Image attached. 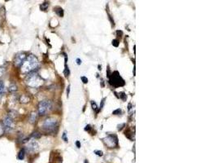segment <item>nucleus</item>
Returning <instances> with one entry per match:
<instances>
[{
    "label": "nucleus",
    "instance_id": "nucleus-1",
    "mask_svg": "<svg viewBox=\"0 0 217 163\" xmlns=\"http://www.w3.org/2000/svg\"><path fill=\"white\" fill-rule=\"evenodd\" d=\"M37 66L38 61L37 57H35L34 55H29L27 56L23 65H21V71L23 73H30L34 71L35 69H37Z\"/></svg>",
    "mask_w": 217,
    "mask_h": 163
},
{
    "label": "nucleus",
    "instance_id": "nucleus-2",
    "mask_svg": "<svg viewBox=\"0 0 217 163\" xmlns=\"http://www.w3.org/2000/svg\"><path fill=\"white\" fill-rule=\"evenodd\" d=\"M57 126V120L54 118H48L42 124V128L47 132H51Z\"/></svg>",
    "mask_w": 217,
    "mask_h": 163
},
{
    "label": "nucleus",
    "instance_id": "nucleus-3",
    "mask_svg": "<svg viewBox=\"0 0 217 163\" xmlns=\"http://www.w3.org/2000/svg\"><path fill=\"white\" fill-rule=\"evenodd\" d=\"M51 102L50 100H42L38 104V114L45 115L51 109Z\"/></svg>",
    "mask_w": 217,
    "mask_h": 163
},
{
    "label": "nucleus",
    "instance_id": "nucleus-4",
    "mask_svg": "<svg viewBox=\"0 0 217 163\" xmlns=\"http://www.w3.org/2000/svg\"><path fill=\"white\" fill-rule=\"evenodd\" d=\"M42 80L40 78L35 74L29 75L27 78V84L29 86H30L32 87H37L42 84Z\"/></svg>",
    "mask_w": 217,
    "mask_h": 163
},
{
    "label": "nucleus",
    "instance_id": "nucleus-5",
    "mask_svg": "<svg viewBox=\"0 0 217 163\" xmlns=\"http://www.w3.org/2000/svg\"><path fill=\"white\" fill-rule=\"evenodd\" d=\"M110 83L112 84L113 86H115V87L124 86L125 85V81H124L122 79V78L120 76L119 73L117 71H115L112 74V78H110Z\"/></svg>",
    "mask_w": 217,
    "mask_h": 163
},
{
    "label": "nucleus",
    "instance_id": "nucleus-6",
    "mask_svg": "<svg viewBox=\"0 0 217 163\" xmlns=\"http://www.w3.org/2000/svg\"><path fill=\"white\" fill-rule=\"evenodd\" d=\"M27 58V56L24 52H20L15 56V59H14V63H15V65L17 66V67H20L21 65H23V63L24 62V61L26 60Z\"/></svg>",
    "mask_w": 217,
    "mask_h": 163
},
{
    "label": "nucleus",
    "instance_id": "nucleus-7",
    "mask_svg": "<svg viewBox=\"0 0 217 163\" xmlns=\"http://www.w3.org/2000/svg\"><path fill=\"white\" fill-rule=\"evenodd\" d=\"M104 143L109 147V148H113V147L117 146L118 144V139L115 136H112L110 135L108 136L105 139H104Z\"/></svg>",
    "mask_w": 217,
    "mask_h": 163
},
{
    "label": "nucleus",
    "instance_id": "nucleus-8",
    "mask_svg": "<svg viewBox=\"0 0 217 163\" xmlns=\"http://www.w3.org/2000/svg\"><path fill=\"white\" fill-rule=\"evenodd\" d=\"M3 124H4V128L7 129V131L12 130L14 128V126H15L13 120H12V118H11L10 117L4 118V119L3 120Z\"/></svg>",
    "mask_w": 217,
    "mask_h": 163
},
{
    "label": "nucleus",
    "instance_id": "nucleus-9",
    "mask_svg": "<svg viewBox=\"0 0 217 163\" xmlns=\"http://www.w3.org/2000/svg\"><path fill=\"white\" fill-rule=\"evenodd\" d=\"M39 149L38 144L35 140H31L26 146V150L29 153H36Z\"/></svg>",
    "mask_w": 217,
    "mask_h": 163
},
{
    "label": "nucleus",
    "instance_id": "nucleus-10",
    "mask_svg": "<svg viewBox=\"0 0 217 163\" xmlns=\"http://www.w3.org/2000/svg\"><path fill=\"white\" fill-rule=\"evenodd\" d=\"M37 114L36 113H32L30 114V117H29V122L31 123H34V122H36V120H37Z\"/></svg>",
    "mask_w": 217,
    "mask_h": 163
},
{
    "label": "nucleus",
    "instance_id": "nucleus-11",
    "mask_svg": "<svg viewBox=\"0 0 217 163\" xmlns=\"http://www.w3.org/2000/svg\"><path fill=\"white\" fill-rule=\"evenodd\" d=\"M20 101L21 103H23V104H25V103H28V102L29 101V98L28 97L27 95H22L20 97Z\"/></svg>",
    "mask_w": 217,
    "mask_h": 163
},
{
    "label": "nucleus",
    "instance_id": "nucleus-12",
    "mask_svg": "<svg viewBox=\"0 0 217 163\" xmlns=\"http://www.w3.org/2000/svg\"><path fill=\"white\" fill-rule=\"evenodd\" d=\"M24 155H25V150H24V149H22L19 152V153H18V159L23 160L24 158Z\"/></svg>",
    "mask_w": 217,
    "mask_h": 163
},
{
    "label": "nucleus",
    "instance_id": "nucleus-13",
    "mask_svg": "<svg viewBox=\"0 0 217 163\" xmlns=\"http://www.w3.org/2000/svg\"><path fill=\"white\" fill-rule=\"evenodd\" d=\"M55 12L57 13V15H59V17H63L64 16V11H63V9H62L61 7H56L55 8Z\"/></svg>",
    "mask_w": 217,
    "mask_h": 163
},
{
    "label": "nucleus",
    "instance_id": "nucleus-14",
    "mask_svg": "<svg viewBox=\"0 0 217 163\" xmlns=\"http://www.w3.org/2000/svg\"><path fill=\"white\" fill-rule=\"evenodd\" d=\"M17 91V86L15 83H11L9 87V92H15Z\"/></svg>",
    "mask_w": 217,
    "mask_h": 163
},
{
    "label": "nucleus",
    "instance_id": "nucleus-15",
    "mask_svg": "<svg viewBox=\"0 0 217 163\" xmlns=\"http://www.w3.org/2000/svg\"><path fill=\"white\" fill-rule=\"evenodd\" d=\"M48 6H49V3H47V2H46V3H44V4H42L41 6H40V7H41V10L46 11L47 9Z\"/></svg>",
    "mask_w": 217,
    "mask_h": 163
},
{
    "label": "nucleus",
    "instance_id": "nucleus-16",
    "mask_svg": "<svg viewBox=\"0 0 217 163\" xmlns=\"http://www.w3.org/2000/svg\"><path fill=\"white\" fill-rule=\"evenodd\" d=\"M32 137L34 138V139H38V138H40L41 137V134L39 132H37V131H35L32 134Z\"/></svg>",
    "mask_w": 217,
    "mask_h": 163
},
{
    "label": "nucleus",
    "instance_id": "nucleus-17",
    "mask_svg": "<svg viewBox=\"0 0 217 163\" xmlns=\"http://www.w3.org/2000/svg\"><path fill=\"white\" fill-rule=\"evenodd\" d=\"M91 106L92 109H94V110H96V109H98V105H97V104H96L94 100H92L91 101Z\"/></svg>",
    "mask_w": 217,
    "mask_h": 163
},
{
    "label": "nucleus",
    "instance_id": "nucleus-18",
    "mask_svg": "<svg viewBox=\"0 0 217 163\" xmlns=\"http://www.w3.org/2000/svg\"><path fill=\"white\" fill-rule=\"evenodd\" d=\"M4 83L3 81H0V95L2 94V92L4 91Z\"/></svg>",
    "mask_w": 217,
    "mask_h": 163
},
{
    "label": "nucleus",
    "instance_id": "nucleus-19",
    "mask_svg": "<svg viewBox=\"0 0 217 163\" xmlns=\"http://www.w3.org/2000/svg\"><path fill=\"white\" fill-rule=\"evenodd\" d=\"M112 45L114 47H115V48H117L119 46V41L117 40V39H114V40L112 41Z\"/></svg>",
    "mask_w": 217,
    "mask_h": 163
},
{
    "label": "nucleus",
    "instance_id": "nucleus-20",
    "mask_svg": "<svg viewBox=\"0 0 217 163\" xmlns=\"http://www.w3.org/2000/svg\"><path fill=\"white\" fill-rule=\"evenodd\" d=\"M95 153L96 155H98V156H99V157H102V155H103L102 151H99V150H96V151H95Z\"/></svg>",
    "mask_w": 217,
    "mask_h": 163
},
{
    "label": "nucleus",
    "instance_id": "nucleus-21",
    "mask_svg": "<svg viewBox=\"0 0 217 163\" xmlns=\"http://www.w3.org/2000/svg\"><path fill=\"white\" fill-rule=\"evenodd\" d=\"M120 113H122V111H121V109H116V110H115V111H113V114H115V115H118V114H120Z\"/></svg>",
    "mask_w": 217,
    "mask_h": 163
},
{
    "label": "nucleus",
    "instance_id": "nucleus-22",
    "mask_svg": "<svg viewBox=\"0 0 217 163\" xmlns=\"http://www.w3.org/2000/svg\"><path fill=\"white\" fill-rule=\"evenodd\" d=\"M62 138H63V139L64 140L65 142H67V141H68V137H67V133L64 132V134H63V136H62Z\"/></svg>",
    "mask_w": 217,
    "mask_h": 163
},
{
    "label": "nucleus",
    "instance_id": "nucleus-23",
    "mask_svg": "<svg viewBox=\"0 0 217 163\" xmlns=\"http://www.w3.org/2000/svg\"><path fill=\"white\" fill-rule=\"evenodd\" d=\"M81 79H82V81L83 82V83H85V84L88 82V79H87V78L85 77V76H82V78H81Z\"/></svg>",
    "mask_w": 217,
    "mask_h": 163
},
{
    "label": "nucleus",
    "instance_id": "nucleus-24",
    "mask_svg": "<svg viewBox=\"0 0 217 163\" xmlns=\"http://www.w3.org/2000/svg\"><path fill=\"white\" fill-rule=\"evenodd\" d=\"M120 98L122 99L123 100H125L126 99H127V96H126V95L124 93V92H122L121 93V95H120Z\"/></svg>",
    "mask_w": 217,
    "mask_h": 163
},
{
    "label": "nucleus",
    "instance_id": "nucleus-25",
    "mask_svg": "<svg viewBox=\"0 0 217 163\" xmlns=\"http://www.w3.org/2000/svg\"><path fill=\"white\" fill-rule=\"evenodd\" d=\"M105 100H106V99L104 98L102 100V102H101V105H100V108H99V109H102V107H103V105H104V103H105Z\"/></svg>",
    "mask_w": 217,
    "mask_h": 163
},
{
    "label": "nucleus",
    "instance_id": "nucleus-26",
    "mask_svg": "<svg viewBox=\"0 0 217 163\" xmlns=\"http://www.w3.org/2000/svg\"><path fill=\"white\" fill-rule=\"evenodd\" d=\"M125 126V123H123V124H121V125H119V126H118V130L120 131V130L123 128V126Z\"/></svg>",
    "mask_w": 217,
    "mask_h": 163
},
{
    "label": "nucleus",
    "instance_id": "nucleus-27",
    "mask_svg": "<svg viewBox=\"0 0 217 163\" xmlns=\"http://www.w3.org/2000/svg\"><path fill=\"white\" fill-rule=\"evenodd\" d=\"M77 64L78 65H81V64H82V60H80L79 58H77Z\"/></svg>",
    "mask_w": 217,
    "mask_h": 163
},
{
    "label": "nucleus",
    "instance_id": "nucleus-28",
    "mask_svg": "<svg viewBox=\"0 0 217 163\" xmlns=\"http://www.w3.org/2000/svg\"><path fill=\"white\" fill-rule=\"evenodd\" d=\"M76 145H77V147L78 149H80V148H81V143L79 142V141H77V142H76Z\"/></svg>",
    "mask_w": 217,
    "mask_h": 163
},
{
    "label": "nucleus",
    "instance_id": "nucleus-29",
    "mask_svg": "<svg viewBox=\"0 0 217 163\" xmlns=\"http://www.w3.org/2000/svg\"><path fill=\"white\" fill-rule=\"evenodd\" d=\"M69 92H70V85H68V89H67V95H68V97L69 95Z\"/></svg>",
    "mask_w": 217,
    "mask_h": 163
},
{
    "label": "nucleus",
    "instance_id": "nucleus-30",
    "mask_svg": "<svg viewBox=\"0 0 217 163\" xmlns=\"http://www.w3.org/2000/svg\"><path fill=\"white\" fill-rule=\"evenodd\" d=\"M90 125H87V126H85V131H90Z\"/></svg>",
    "mask_w": 217,
    "mask_h": 163
},
{
    "label": "nucleus",
    "instance_id": "nucleus-31",
    "mask_svg": "<svg viewBox=\"0 0 217 163\" xmlns=\"http://www.w3.org/2000/svg\"><path fill=\"white\" fill-rule=\"evenodd\" d=\"M4 132V127H2L1 125H0V135H1V133Z\"/></svg>",
    "mask_w": 217,
    "mask_h": 163
},
{
    "label": "nucleus",
    "instance_id": "nucleus-32",
    "mask_svg": "<svg viewBox=\"0 0 217 163\" xmlns=\"http://www.w3.org/2000/svg\"><path fill=\"white\" fill-rule=\"evenodd\" d=\"M131 105H132L131 104H129V110H130V109H131Z\"/></svg>",
    "mask_w": 217,
    "mask_h": 163
},
{
    "label": "nucleus",
    "instance_id": "nucleus-33",
    "mask_svg": "<svg viewBox=\"0 0 217 163\" xmlns=\"http://www.w3.org/2000/svg\"><path fill=\"white\" fill-rule=\"evenodd\" d=\"M98 69H99V70H101V69H101V66H100V65L98 66Z\"/></svg>",
    "mask_w": 217,
    "mask_h": 163
},
{
    "label": "nucleus",
    "instance_id": "nucleus-34",
    "mask_svg": "<svg viewBox=\"0 0 217 163\" xmlns=\"http://www.w3.org/2000/svg\"><path fill=\"white\" fill-rule=\"evenodd\" d=\"M85 163H88V162H87V160H85Z\"/></svg>",
    "mask_w": 217,
    "mask_h": 163
}]
</instances>
